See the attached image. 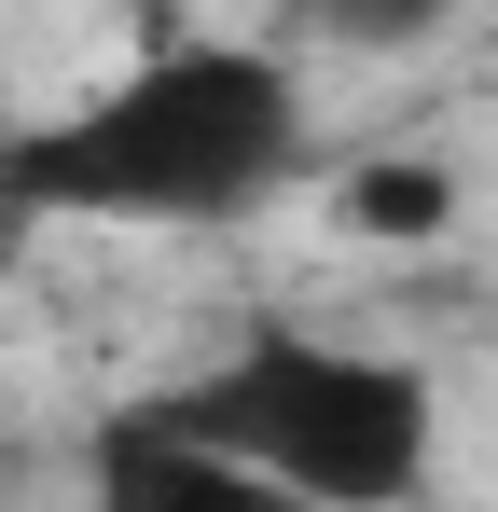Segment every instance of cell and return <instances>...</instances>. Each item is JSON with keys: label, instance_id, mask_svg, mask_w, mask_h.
<instances>
[{"label": "cell", "instance_id": "4", "mask_svg": "<svg viewBox=\"0 0 498 512\" xmlns=\"http://www.w3.org/2000/svg\"><path fill=\"white\" fill-rule=\"evenodd\" d=\"M346 236H443L457 222V180L443 167H346Z\"/></svg>", "mask_w": 498, "mask_h": 512}, {"label": "cell", "instance_id": "5", "mask_svg": "<svg viewBox=\"0 0 498 512\" xmlns=\"http://www.w3.org/2000/svg\"><path fill=\"white\" fill-rule=\"evenodd\" d=\"M319 42H346V56H415V42H443L471 0H291Z\"/></svg>", "mask_w": 498, "mask_h": 512}, {"label": "cell", "instance_id": "1", "mask_svg": "<svg viewBox=\"0 0 498 512\" xmlns=\"http://www.w3.org/2000/svg\"><path fill=\"white\" fill-rule=\"evenodd\" d=\"M305 180V84L263 42H153L111 84L56 97L0 139V222H125L194 236Z\"/></svg>", "mask_w": 498, "mask_h": 512}, {"label": "cell", "instance_id": "3", "mask_svg": "<svg viewBox=\"0 0 498 512\" xmlns=\"http://www.w3.org/2000/svg\"><path fill=\"white\" fill-rule=\"evenodd\" d=\"M83 499H97V512H305V499H277L263 471H236L222 443L166 429L153 402L97 416V443H83Z\"/></svg>", "mask_w": 498, "mask_h": 512}, {"label": "cell", "instance_id": "2", "mask_svg": "<svg viewBox=\"0 0 498 512\" xmlns=\"http://www.w3.org/2000/svg\"><path fill=\"white\" fill-rule=\"evenodd\" d=\"M153 416L222 443L236 471H263L305 512H415L443 471V388L402 346L305 333V319H249L208 374L153 388Z\"/></svg>", "mask_w": 498, "mask_h": 512}]
</instances>
